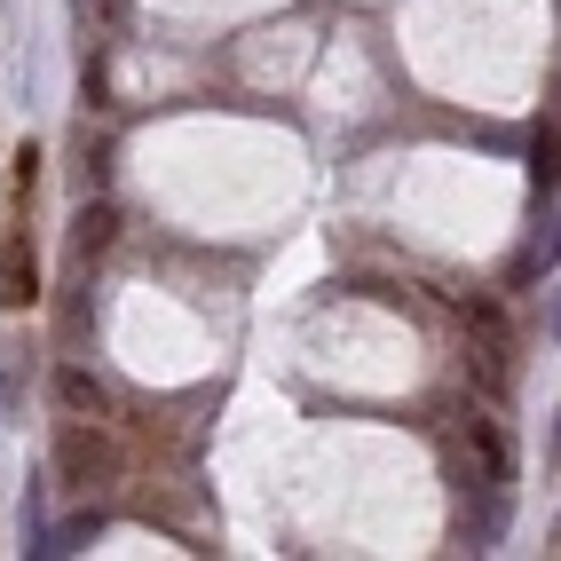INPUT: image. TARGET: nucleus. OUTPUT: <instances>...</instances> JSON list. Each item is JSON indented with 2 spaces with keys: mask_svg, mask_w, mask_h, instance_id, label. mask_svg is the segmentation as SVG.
I'll return each instance as SVG.
<instances>
[{
  "mask_svg": "<svg viewBox=\"0 0 561 561\" xmlns=\"http://www.w3.org/2000/svg\"><path fill=\"white\" fill-rule=\"evenodd\" d=\"M506 514H514V491H459V546L491 553L506 538Z\"/></svg>",
  "mask_w": 561,
  "mask_h": 561,
  "instance_id": "4",
  "label": "nucleus"
},
{
  "mask_svg": "<svg viewBox=\"0 0 561 561\" xmlns=\"http://www.w3.org/2000/svg\"><path fill=\"white\" fill-rule=\"evenodd\" d=\"M553 459H561V420H553Z\"/></svg>",
  "mask_w": 561,
  "mask_h": 561,
  "instance_id": "10",
  "label": "nucleus"
},
{
  "mask_svg": "<svg viewBox=\"0 0 561 561\" xmlns=\"http://www.w3.org/2000/svg\"><path fill=\"white\" fill-rule=\"evenodd\" d=\"M56 403H64V420H111V396L88 364H56Z\"/></svg>",
  "mask_w": 561,
  "mask_h": 561,
  "instance_id": "6",
  "label": "nucleus"
},
{
  "mask_svg": "<svg viewBox=\"0 0 561 561\" xmlns=\"http://www.w3.org/2000/svg\"><path fill=\"white\" fill-rule=\"evenodd\" d=\"M56 474H64V491L103 499V491H119L127 459H119V443H111L95 420H64V435H56Z\"/></svg>",
  "mask_w": 561,
  "mask_h": 561,
  "instance_id": "1",
  "label": "nucleus"
},
{
  "mask_svg": "<svg viewBox=\"0 0 561 561\" xmlns=\"http://www.w3.org/2000/svg\"><path fill=\"white\" fill-rule=\"evenodd\" d=\"M546 253H561V230H553V245H546Z\"/></svg>",
  "mask_w": 561,
  "mask_h": 561,
  "instance_id": "11",
  "label": "nucleus"
},
{
  "mask_svg": "<svg viewBox=\"0 0 561 561\" xmlns=\"http://www.w3.org/2000/svg\"><path fill=\"white\" fill-rule=\"evenodd\" d=\"M451 482L459 491H514V443L491 420H474V411H467V427L451 443Z\"/></svg>",
  "mask_w": 561,
  "mask_h": 561,
  "instance_id": "2",
  "label": "nucleus"
},
{
  "mask_svg": "<svg viewBox=\"0 0 561 561\" xmlns=\"http://www.w3.org/2000/svg\"><path fill=\"white\" fill-rule=\"evenodd\" d=\"M467 364H474V380L491 396H506V380H514V324L499 309H467Z\"/></svg>",
  "mask_w": 561,
  "mask_h": 561,
  "instance_id": "3",
  "label": "nucleus"
},
{
  "mask_svg": "<svg viewBox=\"0 0 561 561\" xmlns=\"http://www.w3.org/2000/svg\"><path fill=\"white\" fill-rule=\"evenodd\" d=\"M32 301H41V253H32V238L16 230L0 245V309H32Z\"/></svg>",
  "mask_w": 561,
  "mask_h": 561,
  "instance_id": "5",
  "label": "nucleus"
},
{
  "mask_svg": "<svg viewBox=\"0 0 561 561\" xmlns=\"http://www.w3.org/2000/svg\"><path fill=\"white\" fill-rule=\"evenodd\" d=\"M111 238H119V206H111V198H80V214H71V253H103Z\"/></svg>",
  "mask_w": 561,
  "mask_h": 561,
  "instance_id": "7",
  "label": "nucleus"
},
{
  "mask_svg": "<svg viewBox=\"0 0 561 561\" xmlns=\"http://www.w3.org/2000/svg\"><path fill=\"white\" fill-rule=\"evenodd\" d=\"M530 182H538L546 198L561 191V119H546V127H538V151H530Z\"/></svg>",
  "mask_w": 561,
  "mask_h": 561,
  "instance_id": "8",
  "label": "nucleus"
},
{
  "mask_svg": "<svg viewBox=\"0 0 561 561\" xmlns=\"http://www.w3.org/2000/svg\"><path fill=\"white\" fill-rule=\"evenodd\" d=\"M24 388H32V356H24V348H9V356H0V403L16 411V403H24Z\"/></svg>",
  "mask_w": 561,
  "mask_h": 561,
  "instance_id": "9",
  "label": "nucleus"
}]
</instances>
